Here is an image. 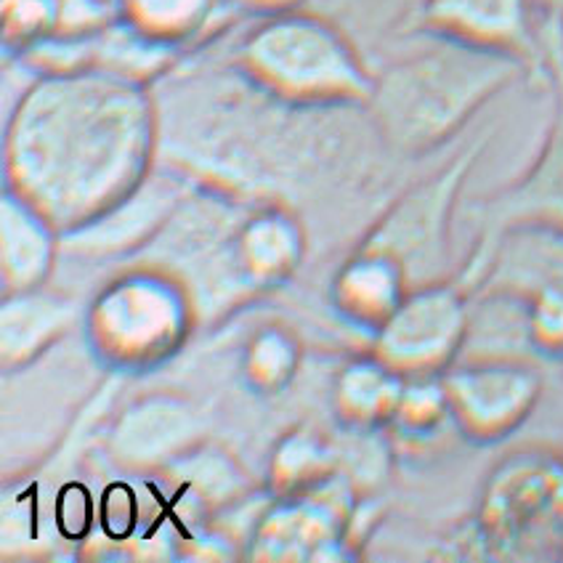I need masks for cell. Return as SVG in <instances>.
I'll use <instances>...</instances> for the list:
<instances>
[{
  "label": "cell",
  "mask_w": 563,
  "mask_h": 563,
  "mask_svg": "<svg viewBox=\"0 0 563 563\" xmlns=\"http://www.w3.org/2000/svg\"><path fill=\"white\" fill-rule=\"evenodd\" d=\"M338 303L354 317L373 322L375 330L405 300L409 285L391 261L377 253L356 251L335 282Z\"/></svg>",
  "instance_id": "cell-16"
},
{
  "label": "cell",
  "mask_w": 563,
  "mask_h": 563,
  "mask_svg": "<svg viewBox=\"0 0 563 563\" xmlns=\"http://www.w3.org/2000/svg\"><path fill=\"white\" fill-rule=\"evenodd\" d=\"M232 62L261 88L298 104L367 107L375 82L343 30L306 9L261 16L240 37Z\"/></svg>",
  "instance_id": "cell-4"
},
{
  "label": "cell",
  "mask_w": 563,
  "mask_h": 563,
  "mask_svg": "<svg viewBox=\"0 0 563 563\" xmlns=\"http://www.w3.org/2000/svg\"><path fill=\"white\" fill-rule=\"evenodd\" d=\"M471 292L457 279L415 287L375 330V356L405 377H437L463 354Z\"/></svg>",
  "instance_id": "cell-7"
},
{
  "label": "cell",
  "mask_w": 563,
  "mask_h": 563,
  "mask_svg": "<svg viewBox=\"0 0 563 563\" xmlns=\"http://www.w3.org/2000/svg\"><path fill=\"white\" fill-rule=\"evenodd\" d=\"M529 332L537 356L563 360V287L529 298Z\"/></svg>",
  "instance_id": "cell-20"
},
{
  "label": "cell",
  "mask_w": 563,
  "mask_h": 563,
  "mask_svg": "<svg viewBox=\"0 0 563 563\" xmlns=\"http://www.w3.org/2000/svg\"><path fill=\"white\" fill-rule=\"evenodd\" d=\"M452 422L473 441L518 431L542 396V377L523 360H468L441 375Z\"/></svg>",
  "instance_id": "cell-8"
},
{
  "label": "cell",
  "mask_w": 563,
  "mask_h": 563,
  "mask_svg": "<svg viewBox=\"0 0 563 563\" xmlns=\"http://www.w3.org/2000/svg\"><path fill=\"white\" fill-rule=\"evenodd\" d=\"M0 216H3L0 261H3L5 296L43 287V282L51 274V266H54L56 253L62 251L59 229L41 210L32 208L24 197H19L11 189H5Z\"/></svg>",
  "instance_id": "cell-13"
},
{
  "label": "cell",
  "mask_w": 563,
  "mask_h": 563,
  "mask_svg": "<svg viewBox=\"0 0 563 563\" xmlns=\"http://www.w3.org/2000/svg\"><path fill=\"white\" fill-rule=\"evenodd\" d=\"M75 322H78V306L69 298L46 292L43 287L9 292L3 300V313H0L5 369L41 360L67 335Z\"/></svg>",
  "instance_id": "cell-14"
},
{
  "label": "cell",
  "mask_w": 563,
  "mask_h": 563,
  "mask_svg": "<svg viewBox=\"0 0 563 563\" xmlns=\"http://www.w3.org/2000/svg\"><path fill=\"white\" fill-rule=\"evenodd\" d=\"M157 155L155 88L96 69L35 75L5 125V189L67 234L131 195Z\"/></svg>",
  "instance_id": "cell-2"
},
{
  "label": "cell",
  "mask_w": 563,
  "mask_h": 563,
  "mask_svg": "<svg viewBox=\"0 0 563 563\" xmlns=\"http://www.w3.org/2000/svg\"><path fill=\"white\" fill-rule=\"evenodd\" d=\"M236 11H253L258 16L282 14V11L303 9L306 0H229Z\"/></svg>",
  "instance_id": "cell-21"
},
{
  "label": "cell",
  "mask_w": 563,
  "mask_h": 563,
  "mask_svg": "<svg viewBox=\"0 0 563 563\" xmlns=\"http://www.w3.org/2000/svg\"><path fill=\"white\" fill-rule=\"evenodd\" d=\"M555 99V114L534 163L508 187L478 197L465 210L476 223L478 236H492L514 221L537 219L563 229V88Z\"/></svg>",
  "instance_id": "cell-11"
},
{
  "label": "cell",
  "mask_w": 563,
  "mask_h": 563,
  "mask_svg": "<svg viewBox=\"0 0 563 563\" xmlns=\"http://www.w3.org/2000/svg\"><path fill=\"white\" fill-rule=\"evenodd\" d=\"M205 437V418L178 396H150L128 407L112 426L107 450L125 468H165Z\"/></svg>",
  "instance_id": "cell-12"
},
{
  "label": "cell",
  "mask_w": 563,
  "mask_h": 563,
  "mask_svg": "<svg viewBox=\"0 0 563 563\" xmlns=\"http://www.w3.org/2000/svg\"><path fill=\"white\" fill-rule=\"evenodd\" d=\"M229 0H118V14L152 41L181 54L219 35Z\"/></svg>",
  "instance_id": "cell-15"
},
{
  "label": "cell",
  "mask_w": 563,
  "mask_h": 563,
  "mask_svg": "<svg viewBox=\"0 0 563 563\" xmlns=\"http://www.w3.org/2000/svg\"><path fill=\"white\" fill-rule=\"evenodd\" d=\"M418 30L516 56L527 64L529 80L542 82L534 0H422Z\"/></svg>",
  "instance_id": "cell-10"
},
{
  "label": "cell",
  "mask_w": 563,
  "mask_h": 563,
  "mask_svg": "<svg viewBox=\"0 0 563 563\" xmlns=\"http://www.w3.org/2000/svg\"><path fill=\"white\" fill-rule=\"evenodd\" d=\"M197 181L184 170H152L131 195L112 205L99 219L62 234V251L75 258H110V255L141 253L170 221Z\"/></svg>",
  "instance_id": "cell-9"
},
{
  "label": "cell",
  "mask_w": 563,
  "mask_h": 563,
  "mask_svg": "<svg viewBox=\"0 0 563 563\" xmlns=\"http://www.w3.org/2000/svg\"><path fill=\"white\" fill-rule=\"evenodd\" d=\"M489 136H482L452 157L444 168L409 187L386 208L360 251L388 258L405 274L409 290L452 279V221L457 213L460 189L473 165L484 155Z\"/></svg>",
  "instance_id": "cell-5"
},
{
  "label": "cell",
  "mask_w": 563,
  "mask_h": 563,
  "mask_svg": "<svg viewBox=\"0 0 563 563\" xmlns=\"http://www.w3.org/2000/svg\"><path fill=\"white\" fill-rule=\"evenodd\" d=\"M420 32V30H418ZM422 41L375 73L367 112L388 152L422 157L457 136L495 96L529 80L527 64L420 32Z\"/></svg>",
  "instance_id": "cell-3"
},
{
  "label": "cell",
  "mask_w": 563,
  "mask_h": 563,
  "mask_svg": "<svg viewBox=\"0 0 563 563\" xmlns=\"http://www.w3.org/2000/svg\"><path fill=\"white\" fill-rule=\"evenodd\" d=\"M3 43L11 56L59 32V0H3Z\"/></svg>",
  "instance_id": "cell-19"
},
{
  "label": "cell",
  "mask_w": 563,
  "mask_h": 563,
  "mask_svg": "<svg viewBox=\"0 0 563 563\" xmlns=\"http://www.w3.org/2000/svg\"><path fill=\"white\" fill-rule=\"evenodd\" d=\"M195 309L170 274L139 266L107 287L88 313V338L101 360L118 367H141L170 354L189 324Z\"/></svg>",
  "instance_id": "cell-6"
},
{
  "label": "cell",
  "mask_w": 563,
  "mask_h": 563,
  "mask_svg": "<svg viewBox=\"0 0 563 563\" xmlns=\"http://www.w3.org/2000/svg\"><path fill=\"white\" fill-rule=\"evenodd\" d=\"M405 386V375L373 356L369 362H360L345 369L338 399H341L345 418L360 422V426H373V422L394 420Z\"/></svg>",
  "instance_id": "cell-18"
},
{
  "label": "cell",
  "mask_w": 563,
  "mask_h": 563,
  "mask_svg": "<svg viewBox=\"0 0 563 563\" xmlns=\"http://www.w3.org/2000/svg\"><path fill=\"white\" fill-rule=\"evenodd\" d=\"M313 497H300L298 503L277 508L264 516V527L255 529V545L274 548L272 559L285 555H311V548L332 545L335 521L328 503H311Z\"/></svg>",
  "instance_id": "cell-17"
},
{
  "label": "cell",
  "mask_w": 563,
  "mask_h": 563,
  "mask_svg": "<svg viewBox=\"0 0 563 563\" xmlns=\"http://www.w3.org/2000/svg\"><path fill=\"white\" fill-rule=\"evenodd\" d=\"M159 155L195 181L247 202H300L354 189L388 150L367 107L287 101L223 69H181L155 86ZM282 208V205H279Z\"/></svg>",
  "instance_id": "cell-1"
}]
</instances>
